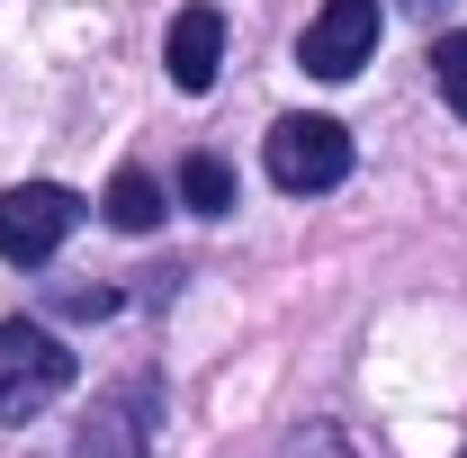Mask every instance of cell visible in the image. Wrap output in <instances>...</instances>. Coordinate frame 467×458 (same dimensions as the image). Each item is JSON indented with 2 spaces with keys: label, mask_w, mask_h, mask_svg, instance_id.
Returning a JSON list of instances; mask_svg holds the SVG:
<instances>
[{
  "label": "cell",
  "mask_w": 467,
  "mask_h": 458,
  "mask_svg": "<svg viewBox=\"0 0 467 458\" xmlns=\"http://www.w3.org/2000/svg\"><path fill=\"white\" fill-rule=\"evenodd\" d=\"M72 350L46 333V324H0V422H27L72 387Z\"/></svg>",
  "instance_id": "1"
},
{
  "label": "cell",
  "mask_w": 467,
  "mask_h": 458,
  "mask_svg": "<svg viewBox=\"0 0 467 458\" xmlns=\"http://www.w3.org/2000/svg\"><path fill=\"white\" fill-rule=\"evenodd\" d=\"M72 225H81V198L55 189V180H18V189H0V261L46 270Z\"/></svg>",
  "instance_id": "2"
},
{
  "label": "cell",
  "mask_w": 467,
  "mask_h": 458,
  "mask_svg": "<svg viewBox=\"0 0 467 458\" xmlns=\"http://www.w3.org/2000/svg\"><path fill=\"white\" fill-rule=\"evenodd\" d=\"M270 180H279L288 198L342 189V180H350V135H342V117H279V126H270Z\"/></svg>",
  "instance_id": "3"
},
{
  "label": "cell",
  "mask_w": 467,
  "mask_h": 458,
  "mask_svg": "<svg viewBox=\"0 0 467 458\" xmlns=\"http://www.w3.org/2000/svg\"><path fill=\"white\" fill-rule=\"evenodd\" d=\"M162 422V378H117L109 396H90V422L72 432V458H144Z\"/></svg>",
  "instance_id": "4"
},
{
  "label": "cell",
  "mask_w": 467,
  "mask_h": 458,
  "mask_svg": "<svg viewBox=\"0 0 467 458\" xmlns=\"http://www.w3.org/2000/svg\"><path fill=\"white\" fill-rule=\"evenodd\" d=\"M368 55H378V0H324V9L306 18L296 63H306L315 81H350Z\"/></svg>",
  "instance_id": "5"
},
{
  "label": "cell",
  "mask_w": 467,
  "mask_h": 458,
  "mask_svg": "<svg viewBox=\"0 0 467 458\" xmlns=\"http://www.w3.org/2000/svg\"><path fill=\"white\" fill-rule=\"evenodd\" d=\"M162 63H171V81L198 99V90H216V72H225V9L216 0H189L171 18V46H162Z\"/></svg>",
  "instance_id": "6"
},
{
  "label": "cell",
  "mask_w": 467,
  "mask_h": 458,
  "mask_svg": "<svg viewBox=\"0 0 467 458\" xmlns=\"http://www.w3.org/2000/svg\"><path fill=\"white\" fill-rule=\"evenodd\" d=\"M99 207H109V225H117V234H153V225H162V180L126 162V172L109 180V198H99Z\"/></svg>",
  "instance_id": "7"
},
{
  "label": "cell",
  "mask_w": 467,
  "mask_h": 458,
  "mask_svg": "<svg viewBox=\"0 0 467 458\" xmlns=\"http://www.w3.org/2000/svg\"><path fill=\"white\" fill-rule=\"evenodd\" d=\"M180 198H189L198 216H234V172L216 153H189V162H180Z\"/></svg>",
  "instance_id": "8"
},
{
  "label": "cell",
  "mask_w": 467,
  "mask_h": 458,
  "mask_svg": "<svg viewBox=\"0 0 467 458\" xmlns=\"http://www.w3.org/2000/svg\"><path fill=\"white\" fill-rule=\"evenodd\" d=\"M431 81H441V99L467 117V27H450V36L431 46Z\"/></svg>",
  "instance_id": "9"
},
{
  "label": "cell",
  "mask_w": 467,
  "mask_h": 458,
  "mask_svg": "<svg viewBox=\"0 0 467 458\" xmlns=\"http://www.w3.org/2000/svg\"><path fill=\"white\" fill-rule=\"evenodd\" d=\"M288 458H359V450H350V441H342V432H333V422H306Z\"/></svg>",
  "instance_id": "10"
},
{
  "label": "cell",
  "mask_w": 467,
  "mask_h": 458,
  "mask_svg": "<svg viewBox=\"0 0 467 458\" xmlns=\"http://www.w3.org/2000/svg\"><path fill=\"white\" fill-rule=\"evenodd\" d=\"M63 315H117V287H55Z\"/></svg>",
  "instance_id": "11"
},
{
  "label": "cell",
  "mask_w": 467,
  "mask_h": 458,
  "mask_svg": "<svg viewBox=\"0 0 467 458\" xmlns=\"http://www.w3.org/2000/svg\"><path fill=\"white\" fill-rule=\"evenodd\" d=\"M459 458H467V450H459Z\"/></svg>",
  "instance_id": "12"
}]
</instances>
